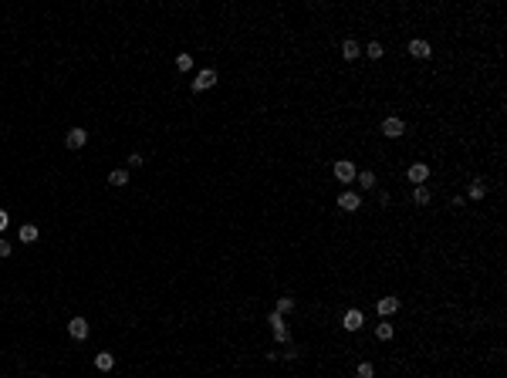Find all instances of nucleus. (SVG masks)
<instances>
[{"label":"nucleus","mask_w":507,"mask_h":378,"mask_svg":"<svg viewBox=\"0 0 507 378\" xmlns=\"http://www.w3.org/2000/svg\"><path fill=\"white\" fill-rule=\"evenodd\" d=\"M355 176H359L355 162H345V159H338V162H335V179H338V183H352Z\"/></svg>","instance_id":"obj_1"},{"label":"nucleus","mask_w":507,"mask_h":378,"mask_svg":"<svg viewBox=\"0 0 507 378\" xmlns=\"http://www.w3.org/2000/svg\"><path fill=\"white\" fill-rule=\"evenodd\" d=\"M213 85H217V71H213V68H206V71H200L193 78V85H190V88L193 91H206V88H213Z\"/></svg>","instance_id":"obj_2"},{"label":"nucleus","mask_w":507,"mask_h":378,"mask_svg":"<svg viewBox=\"0 0 507 378\" xmlns=\"http://www.w3.org/2000/svg\"><path fill=\"white\" fill-rule=\"evenodd\" d=\"M68 334H71L74 341H85L88 338V321H85V317H71V321H68Z\"/></svg>","instance_id":"obj_3"},{"label":"nucleus","mask_w":507,"mask_h":378,"mask_svg":"<svg viewBox=\"0 0 507 378\" xmlns=\"http://www.w3.org/2000/svg\"><path fill=\"white\" fill-rule=\"evenodd\" d=\"M403 132H406V122L403 118H386V122H382V135H386V138H399Z\"/></svg>","instance_id":"obj_4"},{"label":"nucleus","mask_w":507,"mask_h":378,"mask_svg":"<svg viewBox=\"0 0 507 378\" xmlns=\"http://www.w3.org/2000/svg\"><path fill=\"white\" fill-rule=\"evenodd\" d=\"M406 176H409V183L423 186V183L429 179V166H426V162H416V166H409V169H406Z\"/></svg>","instance_id":"obj_5"},{"label":"nucleus","mask_w":507,"mask_h":378,"mask_svg":"<svg viewBox=\"0 0 507 378\" xmlns=\"http://www.w3.org/2000/svg\"><path fill=\"white\" fill-rule=\"evenodd\" d=\"M362 321H365L362 311H355V307L342 314V328H345V331H359V328H362Z\"/></svg>","instance_id":"obj_6"},{"label":"nucleus","mask_w":507,"mask_h":378,"mask_svg":"<svg viewBox=\"0 0 507 378\" xmlns=\"http://www.w3.org/2000/svg\"><path fill=\"white\" fill-rule=\"evenodd\" d=\"M85 142H88V132H85V129H71V132L65 135V145H68V149H81Z\"/></svg>","instance_id":"obj_7"},{"label":"nucleus","mask_w":507,"mask_h":378,"mask_svg":"<svg viewBox=\"0 0 507 378\" xmlns=\"http://www.w3.org/2000/svg\"><path fill=\"white\" fill-rule=\"evenodd\" d=\"M375 311L382 314V317L396 314V311H399V297H379V301H375Z\"/></svg>","instance_id":"obj_8"},{"label":"nucleus","mask_w":507,"mask_h":378,"mask_svg":"<svg viewBox=\"0 0 507 378\" xmlns=\"http://www.w3.org/2000/svg\"><path fill=\"white\" fill-rule=\"evenodd\" d=\"M271 328H274V338L281 341V345H284V341L291 338V334H288V328H284V317H281V314H277V311L271 314Z\"/></svg>","instance_id":"obj_9"},{"label":"nucleus","mask_w":507,"mask_h":378,"mask_svg":"<svg viewBox=\"0 0 507 378\" xmlns=\"http://www.w3.org/2000/svg\"><path fill=\"white\" fill-rule=\"evenodd\" d=\"M338 206L345 209V213H355V209L362 206V200H359V193H342L338 196Z\"/></svg>","instance_id":"obj_10"},{"label":"nucleus","mask_w":507,"mask_h":378,"mask_svg":"<svg viewBox=\"0 0 507 378\" xmlns=\"http://www.w3.org/2000/svg\"><path fill=\"white\" fill-rule=\"evenodd\" d=\"M409 54H412V57H419V61H426V57L433 54V48H429L426 41H409Z\"/></svg>","instance_id":"obj_11"},{"label":"nucleus","mask_w":507,"mask_h":378,"mask_svg":"<svg viewBox=\"0 0 507 378\" xmlns=\"http://www.w3.org/2000/svg\"><path fill=\"white\" fill-rule=\"evenodd\" d=\"M467 196L470 200H483V196H487V183H483V179H474L470 189H467Z\"/></svg>","instance_id":"obj_12"},{"label":"nucleus","mask_w":507,"mask_h":378,"mask_svg":"<svg viewBox=\"0 0 507 378\" xmlns=\"http://www.w3.org/2000/svg\"><path fill=\"white\" fill-rule=\"evenodd\" d=\"M95 368H98V371H112V368H115V358H112L108 351H102V354L95 358Z\"/></svg>","instance_id":"obj_13"},{"label":"nucleus","mask_w":507,"mask_h":378,"mask_svg":"<svg viewBox=\"0 0 507 378\" xmlns=\"http://www.w3.org/2000/svg\"><path fill=\"white\" fill-rule=\"evenodd\" d=\"M359 54H362V51H359V44H355V41L348 37L345 44H342V57H348V61H355V57H359Z\"/></svg>","instance_id":"obj_14"},{"label":"nucleus","mask_w":507,"mask_h":378,"mask_svg":"<svg viewBox=\"0 0 507 378\" xmlns=\"http://www.w3.org/2000/svg\"><path fill=\"white\" fill-rule=\"evenodd\" d=\"M17 236H21V240H24V243H34V240H37V226L24 223V226H21V233H17Z\"/></svg>","instance_id":"obj_15"},{"label":"nucleus","mask_w":507,"mask_h":378,"mask_svg":"<svg viewBox=\"0 0 507 378\" xmlns=\"http://www.w3.org/2000/svg\"><path fill=\"white\" fill-rule=\"evenodd\" d=\"M108 183H112V186H125V183H129V172H125V169L108 172Z\"/></svg>","instance_id":"obj_16"},{"label":"nucleus","mask_w":507,"mask_h":378,"mask_svg":"<svg viewBox=\"0 0 507 378\" xmlns=\"http://www.w3.org/2000/svg\"><path fill=\"white\" fill-rule=\"evenodd\" d=\"M412 200H416L419 206H426V203H429V189H426V186H416V189H412Z\"/></svg>","instance_id":"obj_17"},{"label":"nucleus","mask_w":507,"mask_h":378,"mask_svg":"<svg viewBox=\"0 0 507 378\" xmlns=\"http://www.w3.org/2000/svg\"><path fill=\"white\" fill-rule=\"evenodd\" d=\"M176 68L179 71H190L193 68V54H176Z\"/></svg>","instance_id":"obj_18"},{"label":"nucleus","mask_w":507,"mask_h":378,"mask_svg":"<svg viewBox=\"0 0 507 378\" xmlns=\"http://www.w3.org/2000/svg\"><path fill=\"white\" fill-rule=\"evenodd\" d=\"M359 186H365V189H372V186H375V172H359Z\"/></svg>","instance_id":"obj_19"},{"label":"nucleus","mask_w":507,"mask_h":378,"mask_svg":"<svg viewBox=\"0 0 507 378\" xmlns=\"http://www.w3.org/2000/svg\"><path fill=\"white\" fill-rule=\"evenodd\" d=\"M355 375H359V378H375V368H372L369 362H362L359 368H355Z\"/></svg>","instance_id":"obj_20"},{"label":"nucleus","mask_w":507,"mask_h":378,"mask_svg":"<svg viewBox=\"0 0 507 378\" xmlns=\"http://www.w3.org/2000/svg\"><path fill=\"white\" fill-rule=\"evenodd\" d=\"M375 338L379 341H389V338H392V324H379V328H375Z\"/></svg>","instance_id":"obj_21"},{"label":"nucleus","mask_w":507,"mask_h":378,"mask_svg":"<svg viewBox=\"0 0 507 378\" xmlns=\"http://www.w3.org/2000/svg\"><path fill=\"white\" fill-rule=\"evenodd\" d=\"M365 54H369V57H375V61H379V57H382V44H379V41H372Z\"/></svg>","instance_id":"obj_22"},{"label":"nucleus","mask_w":507,"mask_h":378,"mask_svg":"<svg viewBox=\"0 0 507 378\" xmlns=\"http://www.w3.org/2000/svg\"><path fill=\"white\" fill-rule=\"evenodd\" d=\"M291 307H294V301H291V297H277V314L291 311Z\"/></svg>","instance_id":"obj_23"},{"label":"nucleus","mask_w":507,"mask_h":378,"mask_svg":"<svg viewBox=\"0 0 507 378\" xmlns=\"http://www.w3.org/2000/svg\"><path fill=\"white\" fill-rule=\"evenodd\" d=\"M7 223H10V216H7V213H4V209H0V233L7 230Z\"/></svg>","instance_id":"obj_24"},{"label":"nucleus","mask_w":507,"mask_h":378,"mask_svg":"<svg viewBox=\"0 0 507 378\" xmlns=\"http://www.w3.org/2000/svg\"><path fill=\"white\" fill-rule=\"evenodd\" d=\"M7 253H10V243H7V240H0V257H7Z\"/></svg>","instance_id":"obj_25"}]
</instances>
